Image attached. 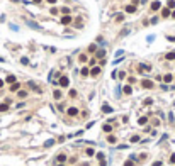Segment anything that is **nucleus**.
I'll return each mask as SVG.
<instances>
[{
    "label": "nucleus",
    "mask_w": 175,
    "mask_h": 166,
    "mask_svg": "<svg viewBox=\"0 0 175 166\" xmlns=\"http://www.w3.org/2000/svg\"><path fill=\"white\" fill-rule=\"evenodd\" d=\"M58 85H60L61 88H66V86H70V78L66 75H61L60 80H58Z\"/></svg>",
    "instance_id": "f257e3e1"
},
{
    "label": "nucleus",
    "mask_w": 175,
    "mask_h": 166,
    "mask_svg": "<svg viewBox=\"0 0 175 166\" xmlns=\"http://www.w3.org/2000/svg\"><path fill=\"white\" fill-rule=\"evenodd\" d=\"M26 24L31 29H34V31H43V26H39L38 22H34V20H26Z\"/></svg>",
    "instance_id": "f03ea898"
},
{
    "label": "nucleus",
    "mask_w": 175,
    "mask_h": 166,
    "mask_svg": "<svg viewBox=\"0 0 175 166\" xmlns=\"http://www.w3.org/2000/svg\"><path fill=\"white\" fill-rule=\"evenodd\" d=\"M66 114L70 115V117H77V115H78V109H77V107H68Z\"/></svg>",
    "instance_id": "7ed1b4c3"
},
{
    "label": "nucleus",
    "mask_w": 175,
    "mask_h": 166,
    "mask_svg": "<svg viewBox=\"0 0 175 166\" xmlns=\"http://www.w3.org/2000/svg\"><path fill=\"white\" fill-rule=\"evenodd\" d=\"M141 86H143V88H146V90H150V88L155 86V83H153L151 80H143V81H141Z\"/></svg>",
    "instance_id": "20e7f679"
},
{
    "label": "nucleus",
    "mask_w": 175,
    "mask_h": 166,
    "mask_svg": "<svg viewBox=\"0 0 175 166\" xmlns=\"http://www.w3.org/2000/svg\"><path fill=\"white\" fill-rule=\"evenodd\" d=\"M66 159H68V158H66V154H65V153H61V154H58V156H56V163H58V164L66 163Z\"/></svg>",
    "instance_id": "39448f33"
},
{
    "label": "nucleus",
    "mask_w": 175,
    "mask_h": 166,
    "mask_svg": "<svg viewBox=\"0 0 175 166\" xmlns=\"http://www.w3.org/2000/svg\"><path fill=\"white\" fill-rule=\"evenodd\" d=\"M71 22H73L71 15H63V17H61V24H63V26H70Z\"/></svg>",
    "instance_id": "423d86ee"
},
{
    "label": "nucleus",
    "mask_w": 175,
    "mask_h": 166,
    "mask_svg": "<svg viewBox=\"0 0 175 166\" xmlns=\"http://www.w3.org/2000/svg\"><path fill=\"white\" fill-rule=\"evenodd\" d=\"M27 86H29V88H32V90H34L36 93H41V92H43V90H41V88H39V86L36 85L34 81H27Z\"/></svg>",
    "instance_id": "0eeeda50"
},
{
    "label": "nucleus",
    "mask_w": 175,
    "mask_h": 166,
    "mask_svg": "<svg viewBox=\"0 0 175 166\" xmlns=\"http://www.w3.org/2000/svg\"><path fill=\"white\" fill-rule=\"evenodd\" d=\"M112 107L111 105H107V103H104V105H102V112H104V114H112Z\"/></svg>",
    "instance_id": "6e6552de"
},
{
    "label": "nucleus",
    "mask_w": 175,
    "mask_h": 166,
    "mask_svg": "<svg viewBox=\"0 0 175 166\" xmlns=\"http://www.w3.org/2000/svg\"><path fill=\"white\" fill-rule=\"evenodd\" d=\"M128 14H134L136 12V5H133V4H129V5H126V9H124Z\"/></svg>",
    "instance_id": "1a4fd4ad"
},
{
    "label": "nucleus",
    "mask_w": 175,
    "mask_h": 166,
    "mask_svg": "<svg viewBox=\"0 0 175 166\" xmlns=\"http://www.w3.org/2000/svg\"><path fill=\"white\" fill-rule=\"evenodd\" d=\"M173 80H175V76H173V75H170V73L163 76V81H165V85H167V83H172Z\"/></svg>",
    "instance_id": "9d476101"
},
{
    "label": "nucleus",
    "mask_w": 175,
    "mask_h": 166,
    "mask_svg": "<svg viewBox=\"0 0 175 166\" xmlns=\"http://www.w3.org/2000/svg\"><path fill=\"white\" fill-rule=\"evenodd\" d=\"M102 131H104V132H112V125H111V122H105V124L102 125Z\"/></svg>",
    "instance_id": "9b49d317"
},
{
    "label": "nucleus",
    "mask_w": 175,
    "mask_h": 166,
    "mask_svg": "<svg viewBox=\"0 0 175 166\" xmlns=\"http://www.w3.org/2000/svg\"><path fill=\"white\" fill-rule=\"evenodd\" d=\"M10 92H19L20 90V83L17 81V83H14V85H10V88H9Z\"/></svg>",
    "instance_id": "f8f14e48"
},
{
    "label": "nucleus",
    "mask_w": 175,
    "mask_h": 166,
    "mask_svg": "<svg viewBox=\"0 0 175 166\" xmlns=\"http://www.w3.org/2000/svg\"><path fill=\"white\" fill-rule=\"evenodd\" d=\"M104 54H105V49H99L97 54H95V59L99 58V59H104Z\"/></svg>",
    "instance_id": "ddd939ff"
},
{
    "label": "nucleus",
    "mask_w": 175,
    "mask_h": 166,
    "mask_svg": "<svg viewBox=\"0 0 175 166\" xmlns=\"http://www.w3.org/2000/svg\"><path fill=\"white\" fill-rule=\"evenodd\" d=\"M160 7H162V4H160L158 0H155V2H151V10H158Z\"/></svg>",
    "instance_id": "4468645a"
},
{
    "label": "nucleus",
    "mask_w": 175,
    "mask_h": 166,
    "mask_svg": "<svg viewBox=\"0 0 175 166\" xmlns=\"http://www.w3.org/2000/svg\"><path fill=\"white\" fill-rule=\"evenodd\" d=\"M90 75H92V76H99V75H100V68H99V66H97V68H92V70H90Z\"/></svg>",
    "instance_id": "2eb2a0df"
},
{
    "label": "nucleus",
    "mask_w": 175,
    "mask_h": 166,
    "mask_svg": "<svg viewBox=\"0 0 175 166\" xmlns=\"http://www.w3.org/2000/svg\"><path fill=\"white\" fill-rule=\"evenodd\" d=\"M85 154L87 156H95V149H93V148H87L85 149Z\"/></svg>",
    "instance_id": "dca6fc26"
},
{
    "label": "nucleus",
    "mask_w": 175,
    "mask_h": 166,
    "mask_svg": "<svg viewBox=\"0 0 175 166\" xmlns=\"http://www.w3.org/2000/svg\"><path fill=\"white\" fill-rule=\"evenodd\" d=\"M114 19H116V22H122L124 20V14H116Z\"/></svg>",
    "instance_id": "f3484780"
},
{
    "label": "nucleus",
    "mask_w": 175,
    "mask_h": 166,
    "mask_svg": "<svg viewBox=\"0 0 175 166\" xmlns=\"http://www.w3.org/2000/svg\"><path fill=\"white\" fill-rule=\"evenodd\" d=\"M165 59H167V61H173V59H175V53H167V54H165Z\"/></svg>",
    "instance_id": "a211bd4d"
},
{
    "label": "nucleus",
    "mask_w": 175,
    "mask_h": 166,
    "mask_svg": "<svg viewBox=\"0 0 175 166\" xmlns=\"http://www.w3.org/2000/svg\"><path fill=\"white\" fill-rule=\"evenodd\" d=\"M146 122H148V117H146V115H144V117H140V119H138V124H140V125H144Z\"/></svg>",
    "instance_id": "6ab92c4d"
},
{
    "label": "nucleus",
    "mask_w": 175,
    "mask_h": 166,
    "mask_svg": "<svg viewBox=\"0 0 175 166\" xmlns=\"http://www.w3.org/2000/svg\"><path fill=\"white\" fill-rule=\"evenodd\" d=\"M162 15H163V17H168V15H172V12H170V9H168V7H165V9L162 10Z\"/></svg>",
    "instance_id": "aec40b11"
},
{
    "label": "nucleus",
    "mask_w": 175,
    "mask_h": 166,
    "mask_svg": "<svg viewBox=\"0 0 175 166\" xmlns=\"http://www.w3.org/2000/svg\"><path fill=\"white\" fill-rule=\"evenodd\" d=\"M61 95H63L61 90H54V92H53V97H54L56 100H60V98H61Z\"/></svg>",
    "instance_id": "412c9836"
},
{
    "label": "nucleus",
    "mask_w": 175,
    "mask_h": 166,
    "mask_svg": "<svg viewBox=\"0 0 175 166\" xmlns=\"http://www.w3.org/2000/svg\"><path fill=\"white\" fill-rule=\"evenodd\" d=\"M17 97H19V98H26V97H27V92H26V90H19V92H17Z\"/></svg>",
    "instance_id": "4be33fe9"
},
{
    "label": "nucleus",
    "mask_w": 175,
    "mask_h": 166,
    "mask_svg": "<svg viewBox=\"0 0 175 166\" xmlns=\"http://www.w3.org/2000/svg\"><path fill=\"white\" fill-rule=\"evenodd\" d=\"M73 26H75L77 29H80V27H83V24H82V17H78V19H77V22H73Z\"/></svg>",
    "instance_id": "5701e85b"
},
{
    "label": "nucleus",
    "mask_w": 175,
    "mask_h": 166,
    "mask_svg": "<svg viewBox=\"0 0 175 166\" xmlns=\"http://www.w3.org/2000/svg\"><path fill=\"white\" fill-rule=\"evenodd\" d=\"M89 73H90V70L85 68V66L82 68V71H80V75H82V76H89Z\"/></svg>",
    "instance_id": "b1692460"
},
{
    "label": "nucleus",
    "mask_w": 175,
    "mask_h": 166,
    "mask_svg": "<svg viewBox=\"0 0 175 166\" xmlns=\"http://www.w3.org/2000/svg\"><path fill=\"white\" fill-rule=\"evenodd\" d=\"M7 81H9V83H17V80H16V76H14V75H9V76H7Z\"/></svg>",
    "instance_id": "393cba45"
},
{
    "label": "nucleus",
    "mask_w": 175,
    "mask_h": 166,
    "mask_svg": "<svg viewBox=\"0 0 175 166\" xmlns=\"http://www.w3.org/2000/svg\"><path fill=\"white\" fill-rule=\"evenodd\" d=\"M78 61L82 63V64L87 63V61H89V59H87V54H80V56H78Z\"/></svg>",
    "instance_id": "a878e982"
},
{
    "label": "nucleus",
    "mask_w": 175,
    "mask_h": 166,
    "mask_svg": "<svg viewBox=\"0 0 175 166\" xmlns=\"http://www.w3.org/2000/svg\"><path fill=\"white\" fill-rule=\"evenodd\" d=\"M122 90H124V93H126V95H131V93H133V88H131L129 85H126V86H124Z\"/></svg>",
    "instance_id": "bb28decb"
},
{
    "label": "nucleus",
    "mask_w": 175,
    "mask_h": 166,
    "mask_svg": "<svg viewBox=\"0 0 175 166\" xmlns=\"http://www.w3.org/2000/svg\"><path fill=\"white\" fill-rule=\"evenodd\" d=\"M116 141H117V137H116V136H109V137H107V142H109V144H114Z\"/></svg>",
    "instance_id": "cd10ccee"
},
{
    "label": "nucleus",
    "mask_w": 175,
    "mask_h": 166,
    "mask_svg": "<svg viewBox=\"0 0 175 166\" xmlns=\"http://www.w3.org/2000/svg\"><path fill=\"white\" fill-rule=\"evenodd\" d=\"M53 144H54V139H48V141L44 142V148H51Z\"/></svg>",
    "instance_id": "c85d7f7f"
},
{
    "label": "nucleus",
    "mask_w": 175,
    "mask_h": 166,
    "mask_svg": "<svg viewBox=\"0 0 175 166\" xmlns=\"http://www.w3.org/2000/svg\"><path fill=\"white\" fill-rule=\"evenodd\" d=\"M9 110V103H0V112H5Z\"/></svg>",
    "instance_id": "c756f323"
},
{
    "label": "nucleus",
    "mask_w": 175,
    "mask_h": 166,
    "mask_svg": "<svg viewBox=\"0 0 175 166\" xmlns=\"http://www.w3.org/2000/svg\"><path fill=\"white\" fill-rule=\"evenodd\" d=\"M61 12H63V15H68V14H70V9H68V7H63Z\"/></svg>",
    "instance_id": "7c9ffc66"
},
{
    "label": "nucleus",
    "mask_w": 175,
    "mask_h": 166,
    "mask_svg": "<svg viewBox=\"0 0 175 166\" xmlns=\"http://www.w3.org/2000/svg\"><path fill=\"white\" fill-rule=\"evenodd\" d=\"M131 142H140V136H133V137H131Z\"/></svg>",
    "instance_id": "2f4dec72"
},
{
    "label": "nucleus",
    "mask_w": 175,
    "mask_h": 166,
    "mask_svg": "<svg viewBox=\"0 0 175 166\" xmlns=\"http://www.w3.org/2000/svg\"><path fill=\"white\" fill-rule=\"evenodd\" d=\"M124 166H134V161H133V159H128V161L124 163Z\"/></svg>",
    "instance_id": "473e14b6"
},
{
    "label": "nucleus",
    "mask_w": 175,
    "mask_h": 166,
    "mask_svg": "<svg viewBox=\"0 0 175 166\" xmlns=\"http://www.w3.org/2000/svg\"><path fill=\"white\" fill-rule=\"evenodd\" d=\"M68 95H70V97H77V90H73V88H71V90L68 92Z\"/></svg>",
    "instance_id": "72a5a7b5"
},
{
    "label": "nucleus",
    "mask_w": 175,
    "mask_h": 166,
    "mask_svg": "<svg viewBox=\"0 0 175 166\" xmlns=\"http://www.w3.org/2000/svg\"><path fill=\"white\" fill-rule=\"evenodd\" d=\"M97 159L99 161H104V153H97Z\"/></svg>",
    "instance_id": "f704fd0d"
},
{
    "label": "nucleus",
    "mask_w": 175,
    "mask_h": 166,
    "mask_svg": "<svg viewBox=\"0 0 175 166\" xmlns=\"http://www.w3.org/2000/svg\"><path fill=\"white\" fill-rule=\"evenodd\" d=\"M95 49H97V46H95V44H90V46H89V51H90V53H93Z\"/></svg>",
    "instance_id": "c9c22d12"
},
{
    "label": "nucleus",
    "mask_w": 175,
    "mask_h": 166,
    "mask_svg": "<svg viewBox=\"0 0 175 166\" xmlns=\"http://www.w3.org/2000/svg\"><path fill=\"white\" fill-rule=\"evenodd\" d=\"M175 7V0H168V9H173Z\"/></svg>",
    "instance_id": "e433bc0d"
},
{
    "label": "nucleus",
    "mask_w": 175,
    "mask_h": 166,
    "mask_svg": "<svg viewBox=\"0 0 175 166\" xmlns=\"http://www.w3.org/2000/svg\"><path fill=\"white\" fill-rule=\"evenodd\" d=\"M51 14H53V15H56V14H58V9H56V7H51V10H49Z\"/></svg>",
    "instance_id": "4c0bfd02"
},
{
    "label": "nucleus",
    "mask_w": 175,
    "mask_h": 166,
    "mask_svg": "<svg viewBox=\"0 0 175 166\" xmlns=\"http://www.w3.org/2000/svg\"><path fill=\"white\" fill-rule=\"evenodd\" d=\"M143 103H144V105H151V103H153V100H151V98H146Z\"/></svg>",
    "instance_id": "58836bf2"
},
{
    "label": "nucleus",
    "mask_w": 175,
    "mask_h": 166,
    "mask_svg": "<svg viewBox=\"0 0 175 166\" xmlns=\"http://www.w3.org/2000/svg\"><path fill=\"white\" fill-rule=\"evenodd\" d=\"M128 32H129V27H126V29H122V31H121V34H122V36H126Z\"/></svg>",
    "instance_id": "ea45409f"
},
{
    "label": "nucleus",
    "mask_w": 175,
    "mask_h": 166,
    "mask_svg": "<svg viewBox=\"0 0 175 166\" xmlns=\"http://www.w3.org/2000/svg\"><path fill=\"white\" fill-rule=\"evenodd\" d=\"M20 63H22V64H29V59H27V58H22V59H20Z\"/></svg>",
    "instance_id": "a19ab883"
},
{
    "label": "nucleus",
    "mask_w": 175,
    "mask_h": 166,
    "mask_svg": "<svg viewBox=\"0 0 175 166\" xmlns=\"http://www.w3.org/2000/svg\"><path fill=\"white\" fill-rule=\"evenodd\" d=\"M167 39L172 41V42H175V36H167Z\"/></svg>",
    "instance_id": "79ce46f5"
},
{
    "label": "nucleus",
    "mask_w": 175,
    "mask_h": 166,
    "mask_svg": "<svg viewBox=\"0 0 175 166\" xmlns=\"http://www.w3.org/2000/svg\"><path fill=\"white\" fill-rule=\"evenodd\" d=\"M10 29H12V31H19V27H17V26H14V24H10Z\"/></svg>",
    "instance_id": "37998d69"
},
{
    "label": "nucleus",
    "mask_w": 175,
    "mask_h": 166,
    "mask_svg": "<svg viewBox=\"0 0 175 166\" xmlns=\"http://www.w3.org/2000/svg\"><path fill=\"white\" fill-rule=\"evenodd\" d=\"M153 39H155V36H148V37H146V41H148V42H151Z\"/></svg>",
    "instance_id": "c03bdc74"
},
{
    "label": "nucleus",
    "mask_w": 175,
    "mask_h": 166,
    "mask_svg": "<svg viewBox=\"0 0 175 166\" xmlns=\"http://www.w3.org/2000/svg\"><path fill=\"white\" fill-rule=\"evenodd\" d=\"M170 163H173V164H175V154H172V156H170Z\"/></svg>",
    "instance_id": "a18cd8bd"
},
{
    "label": "nucleus",
    "mask_w": 175,
    "mask_h": 166,
    "mask_svg": "<svg viewBox=\"0 0 175 166\" xmlns=\"http://www.w3.org/2000/svg\"><path fill=\"white\" fill-rule=\"evenodd\" d=\"M153 166H162V161H155V163H153Z\"/></svg>",
    "instance_id": "49530a36"
},
{
    "label": "nucleus",
    "mask_w": 175,
    "mask_h": 166,
    "mask_svg": "<svg viewBox=\"0 0 175 166\" xmlns=\"http://www.w3.org/2000/svg\"><path fill=\"white\" fill-rule=\"evenodd\" d=\"M48 4H56V0H46Z\"/></svg>",
    "instance_id": "de8ad7c7"
},
{
    "label": "nucleus",
    "mask_w": 175,
    "mask_h": 166,
    "mask_svg": "<svg viewBox=\"0 0 175 166\" xmlns=\"http://www.w3.org/2000/svg\"><path fill=\"white\" fill-rule=\"evenodd\" d=\"M0 88H4V80H0Z\"/></svg>",
    "instance_id": "09e8293b"
},
{
    "label": "nucleus",
    "mask_w": 175,
    "mask_h": 166,
    "mask_svg": "<svg viewBox=\"0 0 175 166\" xmlns=\"http://www.w3.org/2000/svg\"><path fill=\"white\" fill-rule=\"evenodd\" d=\"M32 2H34V4H41V0H32Z\"/></svg>",
    "instance_id": "8fccbe9b"
},
{
    "label": "nucleus",
    "mask_w": 175,
    "mask_h": 166,
    "mask_svg": "<svg viewBox=\"0 0 175 166\" xmlns=\"http://www.w3.org/2000/svg\"><path fill=\"white\" fill-rule=\"evenodd\" d=\"M138 2H140V0H133V5H136Z\"/></svg>",
    "instance_id": "3c124183"
},
{
    "label": "nucleus",
    "mask_w": 175,
    "mask_h": 166,
    "mask_svg": "<svg viewBox=\"0 0 175 166\" xmlns=\"http://www.w3.org/2000/svg\"><path fill=\"white\" fill-rule=\"evenodd\" d=\"M172 17H173V19H175V10H173V12H172Z\"/></svg>",
    "instance_id": "603ef678"
},
{
    "label": "nucleus",
    "mask_w": 175,
    "mask_h": 166,
    "mask_svg": "<svg viewBox=\"0 0 175 166\" xmlns=\"http://www.w3.org/2000/svg\"><path fill=\"white\" fill-rule=\"evenodd\" d=\"M58 166H65V164H58Z\"/></svg>",
    "instance_id": "864d4df0"
}]
</instances>
